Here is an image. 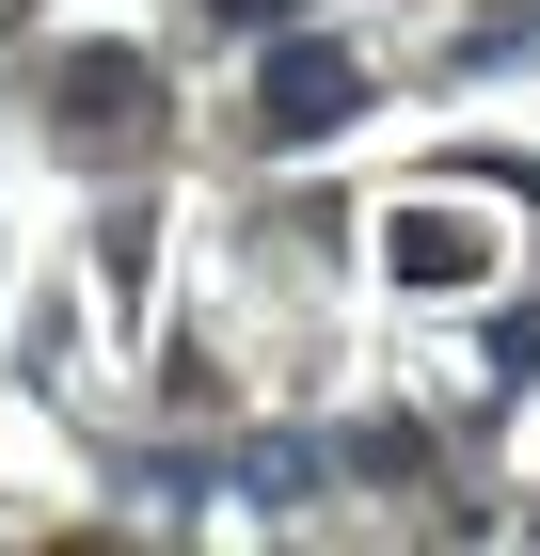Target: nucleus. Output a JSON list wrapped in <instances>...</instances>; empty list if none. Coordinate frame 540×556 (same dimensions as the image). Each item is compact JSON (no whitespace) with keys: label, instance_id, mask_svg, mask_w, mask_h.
Listing matches in <instances>:
<instances>
[{"label":"nucleus","instance_id":"obj_7","mask_svg":"<svg viewBox=\"0 0 540 556\" xmlns=\"http://www.w3.org/2000/svg\"><path fill=\"white\" fill-rule=\"evenodd\" d=\"M508 16H540V0H508Z\"/></svg>","mask_w":540,"mask_h":556},{"label":"nucleus","instance_id":"obj_6","mask_svg":"<svg viewBox=\"0 0 540 556\" xmlns=\"http://www.w3.org/2000/svg\"><path fill=\"white\" fill-rule=\"evenodd\" d=\"M208 16H223V33H287L302 0H208Z\"/></svg>","mask_w":540,"mask_h":556},{"label":"nucleus","instance_id":"obj_4","mask_svg":"<svg viewBox=\"0 0 540 556\" xmlns=\"http://www.w3.org/2000/svg\"><path fill=\"white\" fill-rule=\"evenodd\" d=\"M239 493H254V509H302V493H318V445H302V429H254V445H239Z\"/></svg>","mask_w":540,"mask_h":556},{"label":"nucleus","instance_id":"obj_1","mask_svg":"<svg viewBox=\"0 0 540 556\" xmlns=\"http://www.w3.org/2000/svg\"><path fill=\"white\" fill-rule=\"evenodd\" d=\"M350 112H366V64H350L334 33H271V64H254V128H271V143H334Z\"/></svg>","mask_w":540,"mask_h":556},{"label":"nucleus","instance_id":"obj_3","mask_svg":"<svg viewBox=\"0 0 540 556\" xmlns=\"http://www.w3.org/2000/svg\"><path fill=\"white\" fill-rule=\"evenodd\" d=\"M48 96H64V128H80V143H127L143 112H160V64H143V48H64Z\"/></svg>","mask_w":540,"mask_h":556},{"label":"nucleus","instance_id":"obj_2","mask_svg":"<svg viewBox=\"0 0 540 556\" xmlns=\"http://www.w3.org/2000/svg\"><path fill=\"white\" fill-rule=\"evenodd\" d=\"M381 270H398L414 302H461V287H493V223H477V207H429V191H414V207L381 223Z\"/></svg>","mask_w":540,"mask_h":556},{"label":"nucleus","instance_id":"obj_5","mask_svg":"<svg viewBox=\"0 0 540 556\" xmlns=\"http://www.w3.org/2000/svg\"><path fill=\"white\" fill-rule=\"evenodd\" d=\"M414 462H429L414 414H366V429H350V477H414Z\"/></svg>","mask_w":540,"mask_h":556}]
</instances>
